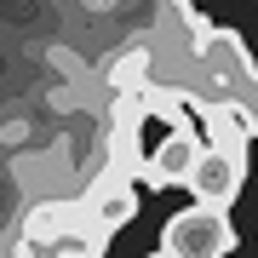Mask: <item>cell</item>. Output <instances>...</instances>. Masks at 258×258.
Masks as SVG:
<instances>
[{"label": "cell", "instance_id": "cell-1", "mask_svg": "<svg viewBox=\"0 0 258 258\" xmlns=\"http://www.w3.org/2000/svg\"><path fill=\"white\" fill-rule=\"evenodd\" d=\"M258 86V63L247 57V46H241L235 29H212V35L201 40V75H195L189 86V103L195 109H207V103H247Z\"/></svg>", "mask_w": 258, "mask_h": 258}, {"label": "cell", "instance_id": "cell-2", "mask_svg": "<svg viewBox=\"0 0 258 258\" xmlns=\"http://www.w3.org/2000/svg\"><path fill=\"white\" fill-rule=\"evenodd\" d=\"M230 212L224 207H184V212H172L166 218V230H161V252H172V258H224L230 252Z\"/></svg>", "mask_w": 258, "mask_h": 258}, {"label": "cell", "instance_id": "cell-3", "mask_svg": "<svg viewBox=\"0 0 258 258\" xmlns=\"http://www.w3.org/2000/svg\"><path fill=\"white\" fill-rule=\"evenodd\" d=\"M81 201H86V212L103 224V230H120V224H132L138 218V189H132V178L120 172V166H109L103 161L92 178H86V189H81Z\"/></svg>", "mask_w": 258, "mask_h": 258}, {"label": "cell", "instance_id": "cell-4", "mask_svg": "<svg viewBox=\"0 0 258 258\" xmlns=\"http://www.w3.org/2000/svg\"><path fill=\"white\" fill-rule=\"evenodd\" d=\"M241 184H247V161H235V155H218V149H207L201 144V161H195V172H189V195L201 207H230Z\"/></svg>", "mask_w": 258, "mask_h": 258}, {"label": "cell", "instance_id": "cell-5", "mask_svg": "<svg viewBox=\"0 0 258 258\" xmlns=\"http://www.w3.org/2000/svg\"><path fill=\"white\" fill-rule=\"evenodd\" d=\"M195 161H201V138H195L189 126H178V132H166V138H161L155 149H149V166H144V184H155V189L189 184Z\"/></svg>", "mask_w": 258, "mask_h": 258}, {"label": "cell", "instance_id": "cell-6", "mask_svg": "<svg viewBox=\"0 0 258 258\" xmlns=\"http://www.w3.org/2000/svg\"><path fill=\"white\" fill-rule=\"evenodd\" d=\"M103 86H109V98L149 92V86H155V46H149V40H132V46H120L109 63H103Z\"/></svg>", "mask_w": 258, "mask_h": 258}, {"label": "cell", "instance_id": "cell-7", "mask_svg": "<svg viewBox=\"0 0 258 258\" xmlns=\"http://www.w3.org/2000/svg\"><path fill=\"white\" fill-rule=\"evenodd\" d=\"M195 115H201L207 149L247 161V144H252V132H247V120H241V109H235V103H207V109H195Z\"/></svg>", "mask_w": 258, "mask_h": 258}, {"label": "cell", "instance_id": "cell-8", "mask_svg": "<svg viewBox=\"0 0 258 258\" xmlns=\"http://www.w3.org/2000/svg\"><path fill=\"white\" fill-rule=\"evenodd\" d=\"M241 120H247V132H252V138H258V86H252V98L241 103Z\"/></svg>", "mask_w": 258, "mask_h": 258}, {"label": "cell", "instance_id": "cell-9", "mask_svg": "<svg viewBox=\"0 0 258 258\" xmlns=\"http://www.w3.org/2000/svg\"><path fill=\"white\" fill-rule=\"evenodd\" d=\"M149 258H172V252H149Z\"/></svg>", "mask_w": 258, "mask_h": 258}, {"label": "cell", "instance_id": "cell-10", "mask_svg": "<svg viewBox=\"0 0 258 258\" xmlns=\"http://www.w3.org/2000/svg\"><path fill=\"white\" fill-rule=\"evenodd\" d=\"M92 6H103V0H92Z\"/></svg>", "mask_w": 258, "mask_h": 258}]
</instances>
